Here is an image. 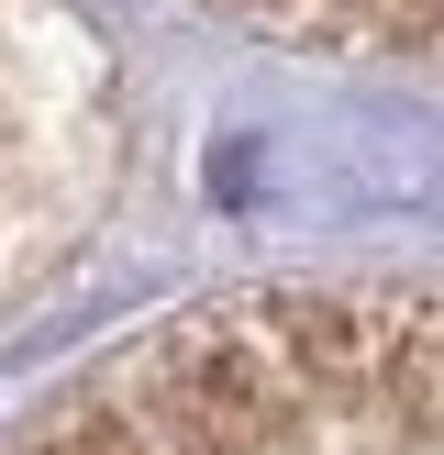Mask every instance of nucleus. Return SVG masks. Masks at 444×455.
Wrapping results in <instances>:
<instances>
[{"mask_svg": "<svg viewBox=\"0 0 444 455\" xmlns=\"http://www.w3.org/2000/svg\"><path fill=\"white\" fill-rule=\"evenodd\" d=\"M311 56H377V67H433L444 78V0H211Z\"/></svg>", "mask_w": 444, "mask_h": 455, "instance_id": "obj_1", "label": "nucleus"}]
</instances>
